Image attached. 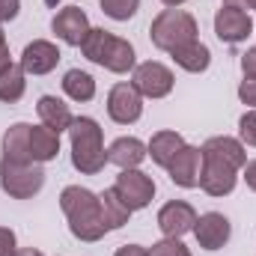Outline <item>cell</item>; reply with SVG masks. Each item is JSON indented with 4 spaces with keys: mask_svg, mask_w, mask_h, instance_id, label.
Returning <instances> with one entry per match:
<instances>
[{
    "mask_svg": "<svg viewBox=\"0 0 256 256\" xmlns=\"http://www.w3.org/2000/svg\"><path fill=\"white\" fill-rule=\"evenodd\" d=\"M202 176H200V188L208 196H226L236 191L238 182V170L248 164V152L244 143L236 137H208L202 146Z\"/></svg>",
    "mask_w": 256,
    "mask_h": 256,
    "instance_id": "6da1fadb",
    "label": "cell"
},
{
    "mask_svg": "<svg viewBox=\"0 0 256 256\" xmlns=\"http://www.w3.org/2000/svg\"><path fill=\"white\" fill-rule=\"evenodd\" d=\"M60 208H63L68 230L78 242H98L104 238L108 226L102 220V202L98 194H92L90 188L80 185H68L60 194Z\"/></svg>",
    "mask_w": 256,
    "mask_h": 256,
    "instance_id": "7a4b0ae2",
    "label": "cell"
},
{
    "mask_svg": "<svg viewBox=\"0 0 256 256\" xmlns=\"http://www.w3.org/2000/svg\"><path fill=\"white\" fill-rule=\"evenodd\" d=\"M68 140H72V164H74L78 173L96 176V173L104 170L108 149H104L102 126L92 116H78L68 128Z\"/></svg>",
    "mask_w": 256,
    "mask_h": 256,
    "instance_id": "3957f363",
    "label": "cell"
},
{
    "mask_svg": "<svg viewBox=\"0 0 256 256\" xmlns=\"http://www.w3.org/2000/svg\"><path fill=\"white\" fill-rule=\"evenodd\" d=\"M80 51H84L86 60L104 66L108 72H116V74H126V72L134 68V45L114 36V33H108V30H102V27H92L86 33Z\"/></svg>",
    "mask_w": 256,
    "mask_h": 256,
    "instance_id": "277c9868",
    "label": "cell"
},
{
    "mask_svg": "<svg viewBox=\"0 0 256 256\" xmlns=\"http://www.w3.org/2000/svg\"><path fill=\"white\" fill-rule=\"evenodd\" d=\"M196 18L185 9H164L152 18L149 24V39L158 51H176L182 45H188L196 39Z\"/></svg>",
    "mask_w": 256,
    "mask_h": 256,
    "instance_id": "5b68a950",
    "label": "cell"
},
{
    "mask_svg": "<svg viewBox=\"0 0 256 256\" xmlns=\"http://www.w3.org/2000/svg\"><path fill=\"white\" fill-rule=\"evenodd\" d=\"M42 185H45L42 164H36V161L15 164V161H3L0 158V188L12 200H30V196H36L42 191Z\"/></svg>",
    "mask_w": 256,
    "mask_h": 256,
    "instance_id": "8992f818",
    "label": "cell"
},
{
    "mask_svg": "<svg viewBox=\"0 0 256 256\" xmlns=\"http://www.w3.org/2000/svg\"><path fill=\"white\" fill-rule=\"evenodd\" d=\"M114 191L116 196L126 202L131 212H140V208H146L149 202H152V196H155V182H152V176H146L143 170H120V176H116V182H114Z\"/></svg>",
    "mask_w": 256,
    "mask_h": 256,
    "instance_id": "52a82bcc",
    "label": "cell"
},
{
    "mask_svg": "<svg viewBox=\"0 0 256 256\" xmlns=\"http://www.w3.org/2000/svg\"><path fill=\"white\" fill-rule=\"evenodd\" d=\"M131 84L137 86V92L143 98H167L173 92V72L167 68L164 63H155V60H146V63L134 66V78Z\"/></svg>",
    "mask_w": 256,
    "mask_h": 256,
    "instance_id": "ba28073f",
    "label": "cell"
},
{
    "mask_svg": "<svg viewBox=\"0 0 256 256\" xmlns=\"http://www.w3.org/2000/svg\"><path fill=\"white\" fill-rule=\"evenodd\" d=\"M143 114V96L137 92L134 84H116L108 92V116L116 126H131Z\"/></svg>",
    "mask_w": 256,
    "mask_h": 256,
    "instance_id": "9c48e42d",
    "label": "cell"
},
{
    "mask_svg": "<svg viewBox=\"0 0 256 256\" xmlns=\"http://www.w3.org/2000/svg\"><path fill=\"white\" fill-rule=\"evenodd\" d=\"M254 30V18L242 9V6H220L214 15V36L226 45H238L250 36Z\"/></svg>",
    "mask_w": 256,
    "mask_h": 256,
    "instance_id": "30bf717a",
    "label": "cell"
},
{
    "mask_svg": "<svg viewBox=\"0 0 256 256\" xmlns=\"http://www.w3.org/2000/svg\"><path fill=\"white\" fill-rule=\"evenodd\" d=\"M194 224H196V212L185 200H170L158 212V230L164 238H182L185 232H194Z\"/></svg>",
    "mask_w": 256,
    "mask_h": 256,
    "instance_id": "8fae6325",
    "label": "cell"
},
{
    "mask_svg": "<svg viewBox=\"0 0 256 256\" xmlns=\"http://www.w3.org/2000/svg\"><path fill=\"white\" fill-rule=\"evenodd\" d=\"M51 30L57 33V39H63L66 45L80 48L84 39H86V33H90L92 27H90V18H86L84 9H78V6H66V9H60V12L54 15Z\"/></svg>",
    "mask_w": 256,
    "mask_h": 256,
    "instance_id": "7c38bea8",
    "label": "cell"
},
{
    "mask_svg": "<svg viewBox=\"0 0 256 256\" xmlns=\"http://www.w3.org/2000/svg\"><path fill=\"white\" fill-rule=\"evenodd\" d=\"M194 236H196V244H200V248H206V250H220V248L230 242L232 226H230L226 214H220V212H206V214L196 218Z\"/></svg>",
    "mask_w": 256,
    "mask_h": 256,
    "instance_id": "4fadbf2b",
    "label": "cell"
},
{
    "mask_svg": "<svg viewBox=\"0 0 256 256\" xmlns=\"http://www.w3.org/2000/svg\"><path fill=\"white\" fill-rule=\"evenodd\" d=\"M173 185L179 188H200V176H202V149L200 146H182V152L170 161L167 167Z\"/></svg>",
    "mask_w": 256,
    "mask_h": 256,
    "instance_id": "5bb4252c",
    "label": "cell"
},
{
    "mask_svg": "<svg viewBox=\"0 0 256 256\" xmlns=\"http://www.w3.org/2000/svg\"><path fill=\"white\" fill-rule=\"evenodd\" d=\"M60 48L54 45V42H48V39H33L27 48H24V54H21V68L27 72V74H48V72H54L57 63H60Z\"/></svg>",
    "mask_w": 256,
    "mask_h": 256,
    "instance_id": "9a60e30c",
    "label": "cell"
},
{
    "mask_svg": "<svg viewBox=\"0 0 256 256\" xmlns=\"http://www.w3.org/2000/svg\"><path fill=\"white\" fill-rule=\"evenodd\" d=\"M146 158V143L137 137H116L108 149V161L116 164L120 170H134Z\"/></svg>",
    "mask_w": 256,
    "mask_h": 256,
    "instance_id": "2e32d148",
    "label": "cell"
},
{
    "mask_svg": "<svg viewBox=\"0 0 256 256\" xmlns=\"http://www.w3.org/2000/svg\"><path fill=\"white\" fill-rule=\"evenodd\" d=\"M182 146H185V137L179 134V131H155L152 134V140H149V146H146V155L158 164V167H170V161L182 152Z\"/></svg>",
    "mask_w": 256,
    "mask_h": 256,
    "instance_id": "e0dca14e",
    "label": "cell"
},
{
    "mask_svg": "<svg viewBox=\"0 0 256 256\" xmlns=\"http://www.w3.org/2000/svg\"><path fill=\"white\" fill-rule=\"evenodd\" d=\"M3 161H15V164H30V126L27 122H15L3 134Z\"/></svg>",
    "mask_w": 256,
    "mask_h": 256,
    "instance_id": "ac0fdd59",
    "label": "cell"
},
{
    "mask_svg": "<svg viewBox=\"0 0 256 256\" xmlns=\"http://www.w3.org/2000/svg\"><path fill=\"white\" fill-rule=\"evenodd\" d=\"M30 155L36 164H48L60 155V134L48 126H30Z\"/></svg>",
    "mask_w": 256,
    "mask_h": 256,
    "instance_id": "d6986e66",
    "label": "cell"
},
{
    "mask_svg": "<svg viewBox=\"0 0 256 256\" xmlns=\"http://www.w3.org/2000/svg\"><path fill=\"white\" fill-rule=\"evenodd\" d=\"M36 110H39L42 126L54 128L57 134H60V131H68L72 122H74V116H72L68 104H66L63 98H57V96H42V98H39V104H36Z\"/></svg>",
    "mask_w": 256,
    "mask_h": 256,
    "instance_id": "ffe728a7",
    "label": "cell"
},
{
    "mask_svg": "<svg viewBox=\"0 0 256 256\" xmlns=\"http://www.w3.org/2000/svg\"><path fill=\"white\" fill-rule=\"evenodd\" d=\"M170 57H173V63L179 66V68H185V72H191V74L206 72L208 63H212V51H208L200 39H194V42H188V45L170 51Z\"/></svg>",
    "mask_w": 256,
    "mask_h": 256,
    "instance_id": "44dd1931",
    "label": "cell"
},
{
    "mask_svg": "<svg viewBox=\"0 0 256 256\" xmlns=\"http://www.w3.org/2000/svg\"><path fill=\"white\" fill-rule=\"evenodd\" d=\"M24 90H27V72L21 68V63H9L0 72V102L15 104V102H21Z\"/></svg>",
    "mask_w": 256,
    "mask_h": 256,
    "instance_id": "7402d4cb",
    "label": "cell"
},
{
    "mask_svg": "<svg viewBox=\"0 0 256 256\" xmlns=\"http://www.w3.org/2000/svg\"><path fill=\"white\" fill-rule=\"evenodd\" d=\"M98 202H102V220H104L108 232H110V230H120V226H126V224H128L131 208H128L120 196H116L114 188H108V191L98 194Z\"/></svg>",
    "mask_w": 256,
    "mask_h": 256,
    "instance_id": "603a6c76",
    "label": "cell"
},
{
    "mask_svg": "<svg viewBox=\"0 0 256 256\" xmlns=\"http://www.w3.org/2000/svg\"><path fill=\"white\" fill-rule=\"evenodd\" d=\"M63 92L72 102H92L96 98V78L80 68H68L63 74Z\"/></svg>",
    "mask_w": 256,
    "mask_h": 256,
    "instance_id": "cb8c5ba5",
    "label": "cell"
},
{
    "mask_svg": "<svg viewBox=\"0 0 256 256\" xmlns=\"http://www.w3.org/2000/svg\"><path fill=\"white\" fill-rule=\"evenodd\" d=\"M98 3H102V12L114 21H128L140 9V0H98Z\"/></svg>",
    "mask_w": 256,
    "mask_h": 256,
    "instance_id": "d4e9b609",
    "label": "cell"
},
{
    "mask_svg": "<svg viewBox=\"0 0 256 256\" xmlns=\"http://www.w3.org/2000/svg\"><path fill=\"white\" fill-rule=\"evenodd\" d=\"M149 256H191V250L179 242V238H161L152 244Z\"/></svg>",
    "mask_w": 256,
    "mask_h": 256,
    "instance_id": "484cf974",
    "label": "cell"
},
{
    "mask_svg": "<svg viewBox=\"0 0 256 256\" xmlns=\"http://www.w3.org/2000/svg\"><path fill=\"white\" fill-rule=\"evenodd\" d=\"M238 137H242V143H248V146L256 149V110H248L238 120Z\"/></svg>",
    "mask_w": 256,
    "mask_h": 256,
    "instance_id": "4316f807",
    "label": "cell"
},
{
    "mask_svg": "<svg viewBox=\"0 0 256 256\" xmlns=\"http://www.w3.org/2000/svg\"><path fill=\"white\" fill-rule=\"evenodd\" d=\"M238 98H242L248 108L256 110V78H244V80L238 84Z\"/></svg>",
    "mask_w": 256,
    "mask_h": 256,
    "instance_id": "83f0119b",
    "label": "cell"
},
{
    "mask_svg": "<svg viewBox=\"0 0 256 256\" xmlns=\"http://www.w3.org/2000/svg\"><path fill=\"white\" fill-rule=\"evenodd\" d=\"M18 244H15V232L9 226H0V256H15Z\"/></svg>",
    "mask_w": 256,
    "mask_h": 256,
    "instance_id": "f1b7e54d",
    "label": "cell"
},
{
    "mask_svg": "<svg viewBox=\"0 0 256 256\" xmlns=\"http://www.w3.org/2000/svg\"><path fill=\"white\" fill-rule=\"evenodd\" d=\"M18 12H21V0H0V24L18 18Z\"/></svg>",
    "mask_w": 256,
    "mask_h": 256,
    "instance_id": "f546056e",
    "label": "cell"
},
{
    "mask_svg": "<svg viewBox=\"0 0 256 256\" xmlns=\"http://www.w3.org/2000/svg\"><path fill=\"white\" fill-rule=\"evenodd\" d=\"M242 72L244 78H256V48H248L242 54Z\"/></svg>",
    "mask_w": 256,
    "mask_h": 256,
    "instance_id": "4dcf8cb0",
    "label": "cell"
},
{
    "mask_svg": "<svg viewBox=\"0 0 256 256\" xmlns=\"http://www.w3.org/2000/svg\"><path fill=\"white\" fill-rule=\"evenodd\" d=\"M242 173H244V182H248V188L256 194V158H254V161H248V164L242 167Z\"/></svg>",
    "mask_w": 256,
    "mask_h": 256,
    "instance_id": "1f68e13d",
    "label": "cell"
},
{
    "mask_svg": "<svg viewBox=\"0 0 256 256\" xmlns=\"http://www.w3.org/2000/svg\"><path fill=\"white\" fill-rule=\"evenodd\" d=\"M114 256H149V250H146V248H140V244H122Z\"/></svg>",
    "mask_w": 256,
    "mask_h": 256,
    "instance_id": "d6a6232c",
    "label": "cell"
},
{
    "mask_svg": "<svg viewBox=\"0 0 256 256\" xmlns=\"http://www.w3.org/2000/svg\"><path fill=\"white\" fill-rule=\"evenodd\" d=\"M15 256H45V254H42V250H36V248H18Z\"/></svg>",
    "mask_w": 256,
    "mask_h": 256,
    "instance_id": "836d02e7",
    "label": "cell"
},
{
    "mask_svg": "<svg viewBox=\"0 0 256 256\" xmlns=\"http://www.w3.org/2000/svg\"><path fill=\"white\" fill-rule=\"evenodd\" d=\"M161 3H164V6H167V9H176V6H182V3H185V0H161Z\"/></svg>",
    "mask_w": 256,
    "mask_h": 256,
    "instance_id": "e575fe53",
    "label": "cell"
},
{
    "mask_svg": "<svg viewBox=\"0 0 256 256\" xmlns=\"http://www.w3.org/2000/svg\"><path fill=\"white\" fill-rule=\"evenodd\" d=\"M224 6H244V0H224Z\"/></svg>",
    "mask_w": 256,
    "mask_h": 256,
    "instance_id": "d590c367",
    "label": "cell"
},
{
    "mask_svg": "<svg viewBox=\"0 0 256 256\" xmlns=\"http://www.w3.org/2000/svg\"><path fill=\"white\" fill-rule=\"evenodd\" d=\"M244 6H248V9H254V12H256V0H244Z\"/></svg>",
    "mask_w": 256,
    "mask_h": 256,
    "instance_id": "8d00e7d4",
    "label": "cell"
}]
</instances>
